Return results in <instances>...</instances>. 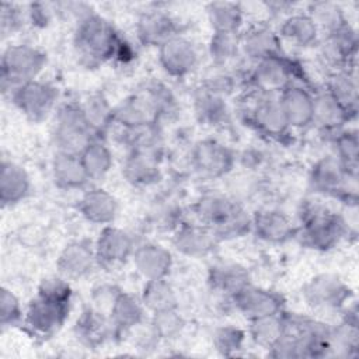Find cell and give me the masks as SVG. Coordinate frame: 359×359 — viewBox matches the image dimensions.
<instances>
[{
  "mask_svg": "<svg viewBox=\"0 0 359 359\" xmlns=\"http://www.w3.org/2000/svg\"><path fill=\"white\" fill-rule=\"evenodd\" d=\"M157 50L161 69L174 79H184L192 74L199 65V50L196 45L182 34L167 39Z\"/></svg>",
  "mask_w": 359,
  "mask_h": 359,
  "instance_id": "cell-13",
  "label": "cell"
},
{
  "mask_svg": "<svg viewBox=\"0 0 359 359\" xmlns=\"http://www.w3.org/2000/svg\"><path fill=\"white\" fill-rule=\"evenodd\" d=\"M149 327L158 341H171L182 334L185 328V320L178 309H171L151 313Z\"/></svg>",
  "mask_w": 359,
  "mask_h": 359,
  "instance_id": "cell-46",
  "label": "cell"
},
{
  "mask_svg": "<svg viewBox=\"0 0 359 359\" xmlns=\"http://www.w3.org/2000/svg\"><path fill=\"white\" fill-rule=\"evenodd\" d=\"M132 261L135 269L144 280L167 279L172 269V254L160 243L147 241L136 245Z\"/></svg>",
  "mask_w": 359,
  "mask_h": 359,
  "instance_id": "cell-21",
  "label": "cell"
},
{
  "mask_svg": "<svg viewBox=\"0 0 359 359\" xmlns=\"http://www.w3.org/2000/svg\"><path fill=\"white\" fill-rule=\"evenodd\" d=\"M195 216L201 224L209 227L220 240H234L252 229V216L234 198L223 194L202 195L195 206Z\"/></svg>",
  "mask_w": 359,
  "mask_h": 359,
  "instance_id": "cell-2",
  "label": "cell"
},
{
  "mask_svg": "<svg viewBox=\"0 0 359 359\" xmlns=\"http://www.w3.org/2000/svg\"><path fill=\"white\" fill-rule=\"evenodd\" d=\"M219 243L216 234L205 224L181 223L172 237L175 250L189 258H202L212 254Z\"/></svg>",
  "mask_w": 359,
  "mask_h": 359,
  "instance_id": "cell-24",
  "label": "cell"
},
{
  "mask_svg": "<svg viewBox=\"0 0 359 359\" xmlns=\"http://www.w3.org/2000/svg\"><path fill=\"white\" fill-rule=\"evenodd\" d=\"M342 310V320L337 325L331 327L330 356H356L359 346L356 304L348 303Z\"/></svg>",
  "mask_w": 359,
  "mask_h": 359,
  "instance_id": "cell-28",
  "label": "cell"
},
{
  "mask_svg": "<svg viewBox=\"0 0 359 359\" xmlns=\"http://www.w3.org/2000/svg\"><path fill=\"white\" fill-rule=\"evenodd\" d=\"M352 122L344 107L325 90L314 91V114L313 125H316L323 133L335 135L346 125Z\"/></svg>",
  "mask_w": 359,
  "mask_h": 359,
  "instance_id": "cell-31",
  "label": "cell"
},
{
  "mask_svg": "<svg viewBox=\"0 0 359 359\" xmlns=\"http://www.w3.org/2000/svg\"><path fill=\"white\" fill-rule=\"evenodd\" d=\"M213 32L240 34L244 25V10L236 1H210L205 7Z\"/></svg>",
  "mask_w": 359,
  "mask_h": 359,
  "instance_id": "cell-37",
  "label": "cell"
},
{
  "mask_svg": "<svg viewBox=\"0 0 359 359\" xmlns=\"http://www.w3.org/2000/svg\"><path fill=\"white\" fill-rule=\"evenodd\" d=\"M194 111L196 119L206 126H220L229 119V105L226 98L199 88L194 95Z\"/></svg>",
  "mask_w": 359,
  "mask_h": 359,
  "instance_id": "cell-40",
  "label": "cell"
},
{
  "mask_svg": "<svg viewBox=\"0 0 359 359\" xmlns=\"http://www.w3.org/2000/svg\"><path fill=\"white\" fill-rule=\"evenodd\" d=\"M236 310L248 321L285 311V297L268 287L250 283L231 297Z\"/></svg>",
  "mask_w": 359,
  "mask_h": 359,
  "instance_id": "cell-17",
  "label": "cell"
},
{
  "mask_svg": "<svg viewBox=\"0 0 359 359\" xmlns=\"http://www.w3.org/2000/svg\"><path fill=\"white\" fill-rule=\"evenodd\" d=\"M48 65L46 53L28 43L8 45L1 53V88L11 93L18 86L36 80Z\"/></svg>",
  "mask_w": 359,
  "mask_h": 359,
  "instance_id": "cell-4",
  "label": "cell"
},
{
  "mask_svg": "<svg viewBox=\"0 0 359 359\" xmlns=\"http://www.w3.org/2000/svg\"><path fill=\"white\" fill-rule=\"evenodd\" d=\"M80 158L88 174L90 181L104 180L114 165L112 150L100 137L93 139L86 146V149L80 153Z\"/></svg>",
  "mask_w": 359,
  "mask_h": 359,
  "instance_id": "cell-41",
  "label": "cell"
},
{
  "mask_svg": "<svg viewBox=\"0 0 359 359\" xmlns=\"http://www.w3.org/2000/svg\"><path fill=\"white\" fill-rule=\"evenodd\" d=\"M240 53L252 63L285 55L283 42L276 29L257 24L240 34Z\"/></svg>",
  "mask_w": 359,
  "mask_h": 359,
  "instance_id": "cell-18",
  "label": "cell"
},
{
  "mask_svg": "<svg viewBox=\"0 0 359 359\" xmlns=\"http://www.w3.org/2000/svg\"><path fill=\"white\" fill-rule=\"evenodd\" d=\"M257 237L269 244H283L297 234V226L278 209H261L252 216V229Z\"/></svg>",
  "mask_w": 359,
  "mask_h": 359,
  "instance_id": "cell-25",
  "label": "cell"
},
{
  "mask_svg": "<svg viewBox=\"0 0 359 359\" xmlns=\"http://www.w3.org/2000/svg\"><path fill=\"white\" fill-rule=\"evenodd\" d=\"M286 330L287 314L282 311L278 314L250 320L248 335L257 346L269 351L283 337Z\"/></svg>",
  "mask_w": 359,
  "mask_h": 359,
  "instance_id": "cell-39",
  "label": "cell"
},
{
  "mask_svg": "<svg viewBox=\"0 0 359 359\" xmlns=\"http://www.w3.org/2000/svg\"><path fill=\"white\" fill-rule=\"evenodd\" d=\"M146 313L147 310L140 297H136L128 292H121L109 310V318L116 332L123 334L143 325Z\"/></svg>",
  "mask_w": 359,
  "mask_h": 359,
  "instance_id": "cell-35",
  "label": "cell"
},
{
  "mask_svg": "<svg viewBox=\"0 0 359 359\" xmlns=\"http://www.w3.org/2000/svg\"><path fill=\"white\" fill-rule=\"evenodd\" d=\"M80 105L91 132L95 137L102 139V136L107 135L112 125H115L114 107L108 98L100 93L87 95L84 101L80 102Z\"/></svg>",
  "mask_w": 359,
  "mask_h": 359,
  "instance_id": "cell-38",
  "label": "cell"
},
{
  "mask_svg": "<svg viewBox=\"0 0 359 359\" xmlns=\"http://www.w3.org/2000/svg\"><path fill=\"white\" fill-rule=\"evenodd\" d=\"M50 171L55 185L65 191H80L90 184L88 174L79 154L56 151L52 158Z\"/></svg>",
  "mask_w": 359,
  "mask_h": 359,
  "instance_id": "cell-32",
  "label": "cell"
},
{
  "mask_svg": "<svg viewBox=\"0 0 359 359\" xmlns=\"http://www.w3.org/2000/svg\"><path fill=\"white\" fill-rule=\"evenodd\" d=\"M97 262L94 244L87 240H74L63 247L60 251L56 266L59 273L66 279H81L88 276Z\"/></svg>",
  "mask_w": 359,
  "mask_h": 359,
  "instance_id": "cell-23",
  "label": "cell"
},
{
  "mask_svg": "<svg viewBox=\"0 0 359 359\" xmlns=\"http://www.w3.org/2000/svg\"><path fill=\"white\" fill-rule=\"evenodd\" d=\"M287 330L294 335L302 358L330 356L331 325L327 323L287 314Z\"/></svg>",
  "mask_w": 359,
  "mask_h": 359,
  "instance_id": "cell-12",
  "label": "cell"
},
{
  "mask_svg": "<svg viewBox=\"0 0 359 359\" xmlns=\"http://www.w3.org/2000/svg\"><path fill=\"white\" fill-rule=\"evenodd\" d=\"M122 177L126 182L139 188L157 184L163 177L157 153L130 150L122 164Z\"/></svg>",
  "mask_w": 359,
  "mask_h": 359,
  "instance_id": "cell-27",
  "label": "cell"
},
{
  "mask_svg": "<svg viewBox=\"0 0 359 359\" xmlns=\"http://www.w3.org/2000/svg\"><path fill=\"white\" fill-rule=\"evenodd\" d=\"M202 88L227 98L236 88V77L227 70H216L206 77Z\"/></svg>",
  "mask_w": 359,
  "mask_h": 359,
  "instance_id": "cell-51",
  "label": "cell"
},
{
  "mask_svg": "<svg viewBox=\"0 0 359 359\" xmlns=\"http://www.w3.org/2000/svg\"><path fill=\"white\" fill-rule=\"evenodd\" d=\"M215 349L223 356H236L244 348L245 332L236 325H222L212 337Z\"/></svg>",
  "mask_w": 359,
  "mask_h": 359,
  "instance_id": "cell-47",
  "label": "cell"
},
{
  "mask_svg": "<svg viewBox=\"0 0 359 359\" xmlns=\"http://www.w3.org/2000/svg\"><path fill=\"white\" fill-rule=\"evenodd\" d=\"M321 55L334 70L355 67L358 53V32L349 21L321 36Z\"/></svg>",
  "mask_w": 359,
  "mask_h": 359,
  "instance_id": "cell-15",
  "label": "cell"
},
{
  "mask_svg": "<svg viewBox=\"0 0 359 359\" xmlns=\"http://www.w3.org/2000/svg\"><path fill=\"white\" fill-rule=\"evenodd\" d=\"M136 36L144 46L158 48L167 39L180 34L177 20L167 11L153 8L142 13L136 21Z\"/></svg>",
  "mask_w": 359,
  "mask_h": 359,
  "instance_id": "cell-22",
  "label": "cell"
},
{
  "mask_svg": "<svg viewBox=\"0 0 359 359\" xmlns=\"http://www.w3.org/2000/svg\"><path fill=\"white\" fill-rule=\"evenodd\" d=\"M309 182L317 194L335 196L348 205H356L358 174L349 172L334 154L324 156L313 164Z\"/></svg>",
  "mask_w": 359,
  "mask_h": 359,
  "instance_id": "cell-6",
  "label": "cell"
},
{
  "mask_svg": "<svg viewBox=\"0 0 359 359\" xmlns=\"http://www.w3.org/2000/svg\"><path fill=\"white\" fill-rule=\"evenodd\" d=\"M25 310L21 306L20 299L17 294L6 287L1 286L0 289V324L3 328L17 325L20 321H24Z\"/></svg>",
  "mask_w": 359,
  "mask_h": 359,
  "instance_id": "cell-48",
  "label": "cell"
},
{
  "mask_svg": "<svg viewBox=\"0 0 359 359\" xmlns=\"http://www.w3.org/2000/svg\"><path fill=\"white\" fill-rule=\"evenodd\" d=\"M56 14V7L52 3H31L27 8L28 21L39 28L48 27Z\"/></svg>",
  "mask_w": 359,
  "mask_h": 359,
  "instance_id": "cell-52",
  "label": "cell"
},
{
  "mask_svg": "<svg viewBox=\"0 0 359 359\" xmlns=\"http://www.w3.org/2000/svg\"><path fill=\"white\" fill-rule=\"evenodd\" d=\"M282 42L297 48H311L321 39L320 29L307 13H292L286 15L276 29Z\"/></svg>",
  "mask_w": 359,
  "mask_h": 359,
  "instance_id": "cell-33",
  "label": "cell"
},
{
  "mask_svg": "<svg viewBox=\"0 0 359 359\" xmlns=\"http://www.w3.org/2000/svg\"><path fill=\"white\" fill-rule=\"evenodd\" d=\"M240 34H212L208 43V53L217 67H226V65L233 62L240 55Z\"/></svg>",
  "mask_w": 359,
  "mask_h": 359,
  "instance_id": "cell-45",
  "label": "cell"
},
{
  "mask_svg": "<svg viewBox=\"0 0 359 359\" xmlns=\"http://www.w3.org/2000/svg\"><path fill=\"white\" fill-rule=\"evenodd\" d=\"M191 163L203 178L217 180L233 170L236 156L224 143L208 137L195 143L191 151Z\"/></svg>",
  "mask_w": 359,
  "mask_h": 359,
  "instance_id": "cell-11",
  "label": "cell"
},
{
  "mask_svg": "<svg viewBox=\"0 0 359 359\" xmlns=\"http://www.w3.org/2000/svg\"><path fill=\"white\" fill-rule=\"evenodd\" d=\"M334 156L352 174H358L359 137L356 129L344 128L332 136Z\"/></svg>",
  "mask_w": 359,
  "mask_h": 359,
  "instance_id": "cell-44",
  "label": "cell"
},
{
  "mask_svg": "<svg viewBox=\"0 0 359 359\" xmlns=\"http://www.w3.org/2000/svg\"><path fill=\"white\" fill-rule=\"evenodd\" d=\"M28 20L27 10L22 11V8L13 3H3L1 4V17H0V29L3 36L13 35L17 32L22 25L24 21Z\"/></svg>",
  "mask_w": 359,
  "mask_h": 359,
  "instance_id": "cell-50",
  "label": "cell"
},
{
  "mask_svg": "<svg viewBox=\"0 0 359 359\" xmlns=\"http://www.w3.org/2000/svg\"><path fill=\"white\" fill-rule=\"evenodd\" d=\"M50 137L57 153L79 156L95 139L84 118L80 102H65L57 107L53 114Z\"/></svg>",
  "mask_w": 359,
  "mask_h": 359,
  "instance_id": "cell-5",
  "label": "cell"
},
{
  "mask_svg": "<svg viewBox=\"0 0 359 359\" xmlns=\"http://www.w3.org/2000/svg\"><path fill=\"white\" fill-rule=\"evenodd\" d=\"M317 28L320 29L321 36L334 31L335 28L341 27L348 21L344 8L341 4L334 3V1H314L310 3L306 11Z\"/></svg>",
  "mask_w": 359,
  "mask_h": 359,
  "instance_id": "cell-43",
  "label": "cell"
},
{
  "mask_svg": "<svg viewBox=\"0 0 359 359\" xmlns=\"http://www.w3.org/2000/svg\"><path fill=\"white\" fill-rule=\"evenodd\" d=\"M140 300L149 313L178 309V296L167 279L144 280Z\"/></svg>",
  "mask_w": 359,
  "mask_h": 359,
  "instance_id": "cell-42",
  "label": "cell"
},
{
  "mask_svg": "<svg viewBox=\"0 0 359 359\" xmlns=\"http://www.w3.org/2000/svg\"><path fill=\"white\" fill-rule=\"evenodd\" d=\"M136 248L135 240L126 230L114 224L104 226L94 243L95 257L100 266L115 268L132 258Z\"/></svg>",
  "mask_w": 359,
  "mask_h": 359,
  "instance_id": "cell-14",
  "label": "cell"
},
{
  "mask_svg": "<svg viewBox=\"0 0 359 359\" xmlns=\"http://www.w3.org/2000/svg\"><path fill=\"white\" fill-rule=\"evenodd\" d=\"M208 280L213 290L230 299L251 283L250 272L237 262H219L212 265Z\"/></svg>",
  "mask_w": 359,
  "mask_h": 359,
  "instance_id": "cell-36",
  "label": "cell"
},
{
  "mask_svg": "<svg viewBox=\"0 0 359 359\" xmlns=\"http://www.w3.org/2000/svg\"><path fill=\"white\" fill-rule=\"evenodd\" d=\"M72 302L56 300L36 294L28 304L24 314V324L35 337L49 338L66 323Z\"/></svg>",
  "mask_w": 359,
  "mask_h": 359,
  "instance_id": "cell-9",
  "label": "cell"
},
{
  "mask_svg": "<svg viewBox=\"0 0 359 359\" xmlns=\"http://www.w3.org/2000/svg\"><path fill=\"white\" fill-rule=\"evenodd\" d=\"M59 88L50 81L36 79L10 93L14 107L31 122H42L57 109Z\"/></svg>",
  "mask_w": 359,
  "mask_h": 359,
  "instance_id": "cell-7",
  "label": "cell"
},
{
  "mask_svg": "<svg viewBox=\"0 0 359 359\" xmlns=\"http://www.w3.org/2000/svg\"><path fill=\"white\" fill-rule=\"evenodd\" d=\"M349 233V223L321 205H309L302 213L296 237L311 250L328 251Z\"/></svg>",
  "mask_w": 359,
  "mask_h": 359,
  "instance_id": "cell-3",
  "label": "cell"
},
{
  "mask_svg": "<svg viewBox=\"0 0 359 359\" xmlns=\"http://www.w3.org/2000/svg\"><path fill=\"white\" fill-rule=\"evenodd\" d=\"M114 121L125 130H133L158 123L157 111L142 90L140 93L130 94L114 107Z\"/></svg>",
  "mask_w": 359,
  "mask_h": 359,
  "instance_id": "cell-19",
  "label": "cell"
},
{
  "mask_svg": "<svg viewBox=\"0 0 359 359\" xmlns=\"http://www.w3.org/2000/svg\"><path fill=\"white\" fill-rule=\"evenodd\" d=\"M325 90L344 107L351 119H356L359 108V84L355 67L332 70L325 83Z\"/></svg>",
  "mask_w": 359,
  "mask_h": 359,
  "instance_id": "cell-34",
  "label": "cell"
},
{
  "mask_svg": "<svg viewBox=\"0 0 359 359\" xmlns=\"http://www.w3.org/2000/svg\"><path fill=\"white\" fill-rule=\"evenodd\" d=\"M290 129H306L313 125L314 93L303 83H293L278 94Z\"/></svg>",
  "mask_w": 359,
  "mask_h": 359,
  "instance_id": "cell-20",
  "label": "cell"
},
{
  "mask_svg": "<svg viewBox=\"0 0 359 359\" xmlns=\"http://www.w3.org/2000/svg\"><path fill=\"white\" fill-rule=\"evenodd\" d=\"M74 332L77 339L90 348H97L118 334L109 316L94 307H88L80 314Z\"/></svg>",
  "mask_w": 359,
  "mask_h": 359,
  "instance_id": "cell-29",
  "label": "cell"
},
{
  "mask_svg": "<svg viewBox=\"0 0 359 359\" xmlns=\"http://www.w3.org/2000/svg\"><path fill=\"white\" fill-rule=\"evenodd\" d=\"M302 296L314 310H342L352 299V289L335 273H318L304 283Z\"/></svg>",
  "mask_w": 359,
  "mask_h": 359,
  "instance_id": "cell-8",
  "label": "cell"
},
{
  "mask_svg": "<svg viewBox=\"0 0 359 359\" xmlns=\"http://www.w3.org/2000/svg\"><path fill=\"white\" fill-rule=\"evenodd\" d=\"M299 66L286 55L268 57L254 63L250 81L258 93L279 94L297 81Z\"/></svg>",
  "mask_w": 359,
  "mask_h": 359,
  "instance_id": "cell-10",
  "label": "cell"
},
{
  "mask_svg": "<svg viewBox=\"0 0 359 359\" xmlns=\"http://www.w3.org/2000/svg\"><path fill=\"white\" fill-rule=\"evenodd\" d=\"M147 97L150 98V101L153 102L158 119L172 115L177 109V100L174 97V94L171 93V90L163 84V83H151L146 87V90H143Z\"/></svg>",
  "mask_w": 359,
  "mask_h": 359,
  "instance_id": "cell-49",
  "label": "cell"
},
{
  "mask_svg": "<svg viewBox=\"0 0 359 359\" xmlns=\"http://www.w3.org/2000/svg\"><path fill=\"white\" fill-rule=\"evenodd\" d=\"M31 192V178L27 170L11 160H1L0 202L4 208L22 202Z\"/></svg>",
  "mask_w": 359,
  "mask_h": 359,
  "instance_id": "cell-30",
  "label": "cell"
},
{
  "mask_svg": "<svg viewBox=\"0 0 359 359\" xmlns=\"http://www.w3.org/2000/svg\"><path fill=\"white\" fill-rule=\"evenodd\" d=\"M250 121L258 132L275 140L285 137L292 130L278 94L258 93L254 105L250 108Z\"/></svg>",
  "mask_w": 359,
  "mask_h": 359,
  "instance_id": "cell-16",
  "label": "cell"
},
{
  "mask_svg": "<svg viewBox=\"0 0 359 359\" xmlns=\"http://www.w3.org/2000/svg\"><path fill=\"white\" fill-rule=\"evenodd\" d=\"M122 39L107 18L91 11L76 21L73 49L79 62L91 69L115 59Z\"/></svg>",
  "mask_w": 359,
  "mask_h": 359,
  "instance_id": "cell-1",
  "label": "cell"
},
{
  "mask_svg": "<svg viewBox=\"0 0 359 359\" xmlns=\"http://www.w3.org/2000/svg\"><path fill=\"white\" fill-rule=\"evenodd\" d=\"M122 290L118 289L114 285H101L98 287H95L93 290V303L94 309L105 313L109 316V310L116 299V296L121 293Z\"/></svg>",
  "mask_w": 359,
  "mask_h": 359,
  "instance_id": "cell-53",
  "label": "cell"
},
{
  "mask_svg": "<svg viewBox=\"0 0 359 359\" xmlns=\"http://www.w3.org/2000/svg\"><path fill=\"white\" fill-rule=\"evenodd\" d=\"M79 213L84 220L95 226H108L118 216L119 205L116 198L104 188L86 189L79 199Z\"/></svg>",
  "mask_w": 359,
  "mask_h": 359,
  "instance_id": "cell-26",
  "label": "cell"
}]
</instances>
